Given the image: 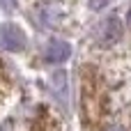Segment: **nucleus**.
I'll return each mask as SVG.
<instances>
[{"mask_svg":"<svg viewBox=\"0 0 131 131\" xmlns=\"http://www.w3.org/2000/svg\"><path fill=\"white\" fill-rule=\"evenodd\" d=\"M0 46L9 53H21L25 48V35L16 23H2L0 25Z\"/></svg>","mask_w":131,"mask_h":131,"instance_id":"1","label":"nucleus"},{"mask_svg":"<svg viewBox=\"0 0 131 131\" xmlns=\"http://www.w3.org/2000/svg\"><path fill=\"white\" fill-rule=\"evenodd\" d=\"M122 32H124L122 21H120L117 16H108V18L101 23V28H99V44H101L104 48H111V46H115V44L122 39Z\"/></svg>","mask_w":131,"mask_h":131,"instance_id":"2","label":"nucleus"},{"mask_svg":"<svg viewBox=\"0 0 131 131\" xmlns=\"http://www.w3.org/2000/svg\"><path fill=\"white\" fill-rule=\"evenodd\" d=\"M69 55H71V46H69V41H62V39H53L44 51V60L51 62V64L64 62Z\"/></svg>","mask_w":131,"mask_h":131,"instance_id":"3","label":"nucleus"},{"mask_svg":"<svg viewBox=\"0 0 131 131\" xmlns=\"http://www.w3.org/2000/svg\"><path fill=\"white\" fill-rule=\"evenodd\" d=\"M60 18H62V9L58 5H41L37 9V21L44 28H55L60 23Z\"/></svg>","mask_w":131,"mask_h":131,"instance_id":"4","label":"nucleus"},{"mask_svg":"<svg viewBox=\"0 0 131 131\" xmlns=\"http://www.w3.org/2000/svg\"><path fill=\"white\" fill-rule=\"evenodd\" d=\"M108 2H111V0H90V7H92L94 12H99V9H104Z\"/></svg>","mask_w":131,"mask_h":131,"instance_id":"5","label":"nucleus"},{"mask_svg":"<svg viewBox=\"0 0 131 131\" xmlns=\"http://www.w3.org/2000/svg\"><path fill=\"white\" fill-rule=\"evenodd\" d=\"M0 5L5 9H16V0H0Z\"/></svg>","mask_w":131,"mask_h":131,"instance_id":"6","label":"nucleus"},{"mask_svg":"<svg viewBox=\"0 0 131 131\" xmlns=\"http://www.w3.org/2000/svg\"><path fill=\"white\" fill-rule=\"evenodd\" d=\"M106 131H122V129H120V127H108Z\"/></svg>","mask_w":131,"mask_h":131,"instance_id":"7","label":"nucleus"},{"mask_svg":"<svg viewBox=\"0 0 131 131\" xmlns=\"http://www.w3.org/2000/svg\"><path fill=\"white\" fill-rule=\"evenodd\" d=\"M127 21H129V25H131V9H129V16H127Z\"/></svg>","mask_w":131,"mask_h":131,"instance_id":"8","label":"nucleus"}]
</instances>
